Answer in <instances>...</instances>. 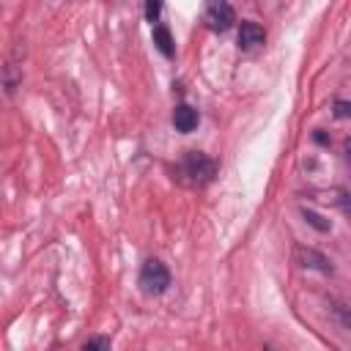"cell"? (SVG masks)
Here are the masks:
<instances>
[{"label": "cell", "mask_w": 351, "mask_h": 351, "mask_svg": "<svg viewBox=\"0 0 351 351\" xmlns=\"http://www.w3.org/2000/svg\"><path fill=\"white\" fill-rule=\"evenodd\" d=\"M217 176V162L203 151H186L176 165V178L184 186H206Z\"/></svg>", "instance_id": "6da1fadb"}, {"label": "cell", "mask_w": 351, "mask_h": 351, "mask_svg": "<svg viewBox=\"0 0 351 351\" xmlns=\"http://www.w3.org/2000/svg\"><path fill=\"white\" fill-rule=\"evenodd\" d=\"M137 285L143 293L148 296H162L167 288H170V271L167 266L159 261V258H148L140 269V277H137Z\"/></svg>", "instance_id": "7a4b0ae2"}, {"label": "cell", "mask_w": 351, "mask_h": 351, "mask_svg": "<svg viewBox=\"0 0 351 351\" xmlns=\"http://www.w3.org/2000/svg\"><path fill=\"white\" fill-rule=\"evenodd\" d=\"M203 22H206V27L214 30V33L230 30V25L236 22L233 5H230L228 0H206V3H203Z\"/></svg>", "instance_id": "3957f363"}, {"label": "cell", "mask_w": 351, "mask_h": 351, "mask_svg": "<svg viewBox=\"0 0 351 351\" xmlns=\"http://www.w3.org/2000/svg\"><path fill=\"white\" fill-rule=\"evenodd\" d=\"M296 263L304 266V269H315V271H321V274H332V271H335V269H332V261H329L326 255L310 250V247H296Z\"/></svg>", "instance_id": "277c9868"}, {"label": "cell", "mask_w": 351, "mask_h": 351, "mask_svg": "<svg viewBox=\"0 0 351 351\" xmlns=\"http://www.w3.org/2000/svg\"><path fill=\"white\" fill-rule=\"evenodd\" d=\"M263 41H266V30L258 22H252V19L241 22V27H239V47L241 49H255Z\"/></svg>", "instance_id": "5b68a950"}, {"label": "cell", "mask_w": 351, "mask_h": 351, "mask_svg": "<svg viewBox=\"0 0 351 351\" xmlns=\"http://www.w3.org/2000/svg\"><path fill=\"white\" fill-rule=\"evenodd\" d=\"M197 123H200V115H197V110H192L189 104H178V107L173 110V126H176L181 134H189Z\"/></svg>", "instance_id": "8992f818"}, {"label": "cell", "mask_w": 351, "mask_h": 351, "mask_svg": "<svg viewBox=\"0 0 351 351\" xmlns=\"http://www.w3.org/2000/svg\"><path fill=\"white\" fill-rule=\"evenodd\" d=\"M154 44H156V49L165 55V58H173L176 55V47H173V36H170V30L165 27V25H154Z\"/></svg>", "instance_id": "52a82bcc"}, {"label": "cell", "mask_w": 351, "mask_h": 351, "mask_svg": "<svg viewBox=\"0 0 351 351\" xmlns=\"http://www.w3.org/2000/svg\"><path fill=\"white\" fill-rule=\"evenodd\" d=\"M302 217H304V222H310V225H313L315 230H321V233H326V230L332 228V225H329V222H326L321 214H315L313 208H302Z\"/></svg>", "instance_id": "ba28073f"}, {"label": "cell", "mask_w": 351, "mask_h": 351, "mask_svg": "<svg viewBox=\"0 0 351 351\" xmlns=\"http://www.w3.org/2000/svg\"><path fill=\"white\" fill-rule=\"evenodd\" d=\"M162 16V0H145V19L151 25H156Z\"/></svg>", "instance_id": "9c48e42d"}, {"label": "cell", "mask_w": 351, "mask_h": 351, "mask_svg": "<svg viewBox=\"0 0 351 351\" xmlns=\"http://www.w3.org/2000/svg\"><path fill=\"white\" fill-rule=\"evenodd\" d=\"M110 343H112L110 337H90V340L82 343V348H88V351L90 348H110Z\"/></svg>", "instance_id": "30bf717a"}, {"label": "cell", "mask_w": 351, "mask_h": 351, "mask_svg": "<svg viewBox=\"0 0 351 351\" xmlns=\"http://www.w3.org/2000/svg\"><path fill=\"white\" fill-rule=\"evenodd\" d=\"M335 115L337 118H348V104L346 101H335Z\"/></svg>", "instance_id": "8fae6325"}]
</instances>
